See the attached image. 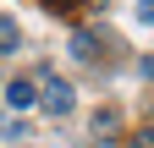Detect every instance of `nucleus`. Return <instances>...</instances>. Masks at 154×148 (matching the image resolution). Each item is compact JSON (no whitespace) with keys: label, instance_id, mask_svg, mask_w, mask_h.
I'll use <instances>...</instances> for the list:
<instances>
[{"label":"nucleus","instance_id":"1","mask_svg":"<svg viewBox=\"0 0 154 148\" xmlns=\"http://www.w3.org/2000/svg\"><path fill=\"white\" fill-rule=\"evenodd\" d=\"M72 104H77V93H72V82H61V77H50V82H44V110H50V115H72Z\"/></svg>","mask_w":154,"mask_h":148},{"label":"nucleus","instance_id":"2","mask_svg":"<svg viewBox=\"0 0 154 148\" xmlns=\"http://www.w3.org/2000/svg\"><path fill=\"white\" fill-rule=\"evenodd\" d=\"M33 99H38V93H33V82H22V77L6 82V104H11V110H28Z\"/></svg>","mask_w":154,"mask_h":148},{"label":"nucleus","instance_id":"3","mask_svg":"<svg viewBox=\"0 0 154 148\" xmlns=\"http://www.w3.org/2000/svg\"><path fill=\"white\" fill-rule=\"evenodd\" d=\"M17 44H22V28H17L11 16H0V55H11Z\"/></svg>","mask_w":154,"mask_h":148},{"label":"nucleus","instance_id":"4","mask_svg":"<svg viewBox=\"0 0 154 148\" xmlns=\"http://www.w3.org/2000/svg\"><path fill=\"white\" fill-rule=\"evenodd\" d=\"M72 55H77V61H88V55H94V33H77V39H72Z\"/></svg>","mask_w":154,"mask_h":148},{"label":"nucleus","instance_id":"5","mask_svg":"<svg viewBox=\"0 0 154 148\" xmlns=\"http://www.w3.org/2000/svg\"><path fill=\"white\" fill-rule=\"evenodd\" d=\"M138 148H154V126H143V132H138Z\"/></svg>","mask_w":154,"mask_h":148},{"label":"nucleus","instance_id":"6","mask_svg":"<svg viewBox=\"0 0 154 148\" xmlns=\"http://www.w3.org/2000/svg\"><path fill=\"white\" fill-rule=\"evenodd\" d=\"M143 6H149V11H154V0H143Z\"/></svg>","mask_w":154,"mask_h":148}]
</instances>
